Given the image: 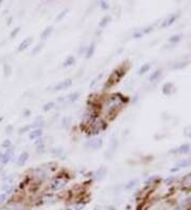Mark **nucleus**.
Returning <instances> with one entry per match:
<instances>
[{
    "instance_id": "nucleus-1",
    "label": "nucleus",
    "mask_w": 191,
    "mask_h": 210,
    "mask_svg": "<svg viewBox=\"0 0 191 210\" xmlns=\"http://www.w3.org/2000/svg\"><path fill=\"white\" fill-rule=\"evenodd\" d=\"M123 103H124V98H123L121 94H113L112 97H110V98L105 101V103H104L105 111L110 113V111L114 110V109L120 107Z\"/></svg>"
},
{
    "instance_id": "nucleus-2",
    "label": "nucleus",
    "mask_w": 191,
    "mask_h": 210,
    "mask_svg": "<svg viewBox=\"0 0 191 210\" xmlns=\"http://www.w3.org/2000/svg\"><path fill=\"white\" fill-rule=\"evenodd\" d=\"M124 74V71H121L120 72L119 69H117V70H115L114 72H113L112 74H110V78L107 80L106 84H105V86L106 87H113L116 83H118V82L121 80V78H122V76Z\"/></svg>"
},
{
    "instance_id": "nucleus-3",
    "label": "nucleus",
    "mask_w": 191,
    "mask_h": 210,
    "mask_svg": "<svg viewBox=\"0 0 191 210\" xmlns=\"http://www.w3.org/2000/svg\"><path fill=\"white\" fill-rule=\"evenodd\" d=\"M106 127V123H105L103 120L101 119H96L92 122V125H90V131H92V134H97V133L101 132Z\"/></svg>"
},
{
    "instance_id": "nucleus-4",
    "label": "nucleus",
    "mask_w": 191,
    "mask_h": 210,
    "mask_svg": "<svg viewBox=\"0 0 191 210\" xmlns=\"http://www.w3.org/2000/svg\"><path fill=\"white\" fill-rule=\"evenodd\" d=\"M66 184H67L66 177H57V178H55L53 182H51L50 189L52 191H57V190H61L62 188L65 187Z\"/></svg>"
},
{
    "instance_id": "nucleus-5",
    "label": "nucleus",
    "mask_w": 191,
    "mask_h": 210,
    "mask_svg": "<svg viewBox=\"0 0 191 210\" xmlns=\"http://www.w3.org/2000/svg\"><path fill=\"white\" fill-rule=\"evenodd\" d=\"M103 144V140L101 138H92L86 142V148L90 150H99Z\"/></svg>"
},
{
    "instance_id": "nucleus-6",
    "label": "nucleus",
    "mask_w": 191,
    "mask_h": 210,
    "mask_svg": "<svg viewBox=\"0 0 191 210\" xmlns=\"http://www.w3.org/2000/svg\"><path fill=\"white\" fill-rule=\"evenodd\" d=\"M72 85V80L71 78H66V80H64V81L60 82L59 84H56L55 86L53 87V90L55 91H61V90H64V89H67Z\"/></svg>"
},
{
    "instance_id": "nucleus-7",
    "label": "nucleus",
    "mask_w": 191,
    "mask_h": 210,
    "mask_svg": "<svg viewBox=\"0 0 191 210\" xmlns=\"http://www.w3.org/2000/svg\"><path fill=\"white\" fill-rule=\"evenodd\" d=\"M179 16V13H176V14H172L169 17H167L163 20V23H161V28H167V27H170L171 25H173L174 23L176 21V19Z\"/></svg>"
},
{
    "instance_id": "nucleus-8",
    "label": "nucleus",
    "mask_w": 191,
    "mask_h": 210,
    "mask_svg": "<svg viewBox=\"0 0 191 210\" xmlns=\"http://www.w3.org/2000/svg\"><path fill=\"white\" fill-rule=\"evenodd\" d=\"M13 154H14V147H11L9 149L5 150V152L3 153V157H2V165H7L9 161L11 160V158L13 157Z\"/></svg>"
},
{
    "instance_id": "nucleus-9",
    "label": "nucleus",
    "mask_w": 191,
    "mask_h": 210,
    "mask_svg": "<svg viewBox=\"0 0 191 210\" xmlns=\"http://www.w3.org/2000/svg\"><path fill=\"white\" fill-rule=\"evenodd\" d=\"M189 151H190V145L189 144H182L178 148L173 149L170 153H174V154H186Z\"/></svg>"
},
{
    "instance_id": "nucleus-10",
    "label": "nucleus",
    "mask_w": 191,
    "mask_h": 210,
    "mask_svg": "<svg viewBox=\"0 0 191 210\" xmlns=\"http://www.w3.org/2000/svg\"><path fill=\"white\" fill-rule=\"evenodd\" d=\"M32 41H33V38L32 37H27L25 39H23V41L19 44V46H18L17 51L18 52H23V50H25V49L28 48L29 46L32 44Z\"/></svg>"
},
{
    "instance_id": "nucleus-11",
    "label": "nucleus",
    "mask_w": 191,
    "mask_h": 210,
    "mask_svg": "<svg viewBox=\"0 0 191 210\" xmlns=\"http://www.w3.org/2000/svg\"><path fill=\"white\" fill-rule=\"evenodd\" d=\"M175 91V88H174V85L173 83H166L163 87V94H166V96H170Z\"/></svg>"
},
{
    "instance_id": "nucleus-12",
    "label": "nucleus",
    "mask_w": 191,
    "mask_h": 210,
    "mask_svg": "<svg viewBox=\"0 0 191 210\" xmlns=\"http://www.w3.org/2000/svg\"><path fill=\"white\" fill-rule=\"evenodd\" d=\"M106 174H107L106 169H105V168H100V169H98L97 171L94 172V179L102 180L105 176H106Z\"/></svg>"
},
{
    "instance_id": "nucleus-13",
    "label": "nucleus",
    "mask_w": 191,
    "mask_h": 210,
    "mask_svg": "<svg viewBox=\"0 0 191 210\" xmlns=\"http://www.w3.org/2000/svg\"><path fill=\"white\" fill-rule=\"evenodd\" d=\"M43 135V129H35L33 131H31L30 134H29V138L31 140H34V139H39Z\"/></svg>"
},
{
    "instance_id": "nucleus-14",
    "label": "nucleus",
    "mask_w": 191,
    "mask_h": 210,
    "mask_svg": "<svg viewBox=\"0 0 191 210\" xmlns=\"http://www.w3.org/2000/svg\"><path fill=\"white\" fill-rule=\"evenodd\" d=\"M79 97H80L79 92H73V94H70L67 97H65L64 100H65V103L67 102L68 104H71V103H74L76 100L79 99Z\"/></svg>"
},
{
    "instance_id": "nucleus-15",
    "label": "nucleus",
    "mask_w": 191,
    "mask_h": 210,
    "mask_svg": "<svg viewBox=\"0 0 191 210\" xmlns=\"http://www.w3.org/2000/svg\"><path fill=\"white\" fill-rule=\"evenodd\" d=\"M28 159H29V153L28 152L21 153V154L19 155V157H18V159H17V165L19 166V167H21V166L25 165Z\"/></svg>"
},
{
    "instance_id": "nucleus-16",
    "label": "nucleus",
    "mask_w": 191,
    "mask_h": 210,
    "mask_svg": "<svg viewBox=\"0 0 191 210\" xmlns=\"http://www.w3.org/2000/svg\"><path fill=\"white\" fill-rule=\"evenodd\" d=\"M190 165H191V160H188V159L182 160V161L177 162L176 166H175V168H172L171 171H172V172H175V170L181 169V168H186V167H188V166H190Z\"/></svg>"
},
{
    "instance_id": "nucleus-17",
    "label": "nucleus",
    "mask_w": 191,
    "mask_h": 210,
    "mask_svg": "<svg viewBox=\"0 0 191 210\" xmlns=\"http://www.w3.org/2000/svg\"><path fill=\"white\" fill-rule=\"evenodd\" d=\"M52 32H53V27H47V28L41 32V38L43 41H45V39H47V38L52 34Z\"/></svg>"
},
{
    "instance_id": "nucleus-18",
    "label": "nucleus",
    "mask_w": 191,
    "mask_h": 210,
    "mask_svg": "<svg viewBox=\"0 0 191 210\" xmlns=\"http://www.w3.org/2000/svg\"><path fill=\"white\" fill-rule=\"evenodd\" d=\"M30 126L31 129H43L45 126V121L43 119H37L32 124H30Z\"/></svg>"
},
{
    "instance_id": "nucleus-19",
    "label": "nucleus",
    "mask_w": 191,
    "mask_h": 210,
    "mask_svg": "<svg viewBox=\"0 0 191 210\" xmlns=\"http://www.w3.org/2000/svg\"><path fill=\"white\" fill-rule=\"evenodd\" d=\"M94 50H96V45H94V44L92 43V45H89V46H88V48H87L86 53H85V57H86L87 60L92 57V56L94 55Z\"/></svg>"
},
{
    "instance_id": "nucleus-20",
    "label": "nucleus",
    "mask_w": 191,
    "mask_h": 210,
    "mask_svg": "<svg viewBox=\"0 0 191 210\" xmlns=\"http://www.w3.org/2000/svg\"><path fill=\"white\" fill-rule=\"evenodd\" d=\"M153 30V27H148V28L143 29V30H140L139 32H137V33L134 34V38H140L142 37L145 34L149 33V32H151V31Z\"/></svg>"
},
{
    "instance_id": "nucleus-21",
    "label": "nucleus",
    "mask_w": 191,
    "mask_h": 210,
    "mask_svg": "<svg viewBox=\"0 0 191 210\" xmlns=\"http://www.w3.org/2000/svg\"><path fill=\"white\" fill-rule=\"evenodd\" d=\"M74 63H76V58H74V56L69 55L68 57H66V60L64 61L63 66L64 67H70V66H72V65H74Z\"/></svg>"
},
{
    "instance_id": "nucleus-22",
    "label": "nucleus",
    "mask_w": 191,
    "mask_h": 210,
    "mask_svg": "<svg viewBox=\"0 0 191 210\" xmlns=\"http://www.w3.org/2000/svg\"><path fill=\"white\" fill-rule=\"evenodd\" d=\"M110 21H112V17H110V16H104V17L100 20L99 27L100 28H105V27H106V25H108Z\"/></svg>"
},
{
    "instance_id": "nucleus-23",
    "label": "nucleus",
    "mask_w": 191,
    "mask_h": 210,
    "mask_svg": "<svg viewBox=\"0 0 191 210\" xmlns=\"http://www.w3.org/2000/svg\"><path fill=\"white\" fill-rule=\"evenodd\" d=\"M161 76V70H160V69H158V70H155L152 74H151L150 81H151V82L156 81V80H158V78H159V76Z\"/></svg>"
},
{
    "instance_id": "nucleus-24",
    "label": "nucleus",
    "mask_w": 191,
    "mask_h": 210,
    "mask_svg": "<svg viewBox=\"0 0 191 210\" xmlns=\"http://www.w3.org/2000/svg\"><path fill=\"white\" fill-rule=\"evenodd\" d=\"M150 68H151L150 64H145V65H142V66L139 68V70H138V74H143V73H145V72H148V71L150 70Z\"/></svg>"
},
{
    "instance_id": "nucleus-25",
    "label": "nucleus",
    "mask_w": 191,
    "mask_h": 210,
    "mask_svg": "<svg viewBox=\"0 0 191 210\" xmlns=\"http://www.w3.org/2000/svg\"><path fill=\"white\" fill-rule=\"evenodd\" d=\"M44 46H45V45H44L43 43H41V44H38V45H36L35 47L33 48V50H32V53H31V54H32V55H36L37 53H39V52L41 51V49L44 48Z\"/></svg>"
},
{
    "instance_id": "nucleus-26",
    "label": "nucleus",
    "mask_w": 191,
    "mask_h": 210,
    "mask_svg": "<svg viewBox=\"0 0 191 210\" xmlns=\"http://www.w3.org/2000/svg\"><path fill=\"white\" fill-rule=\"evenodd\" d=\"M70 124H71V118H70V117H64L63 120H62V125H63V127L68 129V127L70 126Z\"/></svg>"
},
{
    "instance_id": "nucleus-27",
    "label": "nucleus",
    "mask_w": 191,
    "mask_h": 210,
    "mask_svg": "<svg viewBox=\"0 0 191 210\" xmlns=\"http://www.w3.org/2000/svg\"><path fill=\"white\" fill-rule=\"evenodd\" d=\"M54 106H55V103H54V102H48V103H46L43 106V109L44 111H49L53 108Z\"/></svg>"
},
{
    "instance_id": "nucleus-28",
    "label": "nucleus",
    "mask_w": 191,
    "mask_h": 210,
    "mask_svg": "<svg viewBox=\"0 0 191 210\" xmlns=\"http://www.w3.org/2000/svg\"><path fill=\"white\" fill-rule=\"evenodd\" d=\"M182 39V34H177V35H173L171 36L170 38H169V41L170 43H173V44H176L178 43V41Z\"/></svg>"
},
{
    "instance_id": "nucleus-29",
    "label": "nucleus",
    "mask_w": 191,
    "mask_h": 210,
    "mask_svg": "<svg viewBox=\"0 0 191 210\" xmlns=\"http://www.w3.org/2000/svg\"><path fill=\"white\" fill-rule=\"evenodd\" d=\"M13 144H12V142H11V140L10 139H5L4 141L2 142V144H1V148L2 149H9V148H11L12 147Z\"/></svg>"
},
{
    "instance_id": "nucleus-30",
    "label": "nucleus",
    "mask_w": 191,
    "mask_h": 210,
    "mask_svg": "<svg viewBox=\"0 0 191 210\" xmlns=\"http://www.w3.org/2000/svg\"><path fill=\"white\" fill-rule=\"evenodd\" d=\"M3 68H4V76H10L11 72H12V70H11V67L9 66L8 64H4Z\"/></svg>"
},
{
    "instance_id": "nucleus-31",
    "label": "nucleus",
    "mask_w": 191,
    "mask_h": 210,
    "mask_svg": "<svg viewBox=\"0 0 191 210\" xmlns=\"http://www.w3.org/2000/svg\"><path fill=\"white\" fill-rule=\"evenodd\" d=\"M7 198H8V194H7V193H1V194H0V206L2 205L3 203L5 202V201H7Z\"/></svg>"
},
{
    "instance_id": "nucleus-32",
    "label": "nucleus",
    "mask_w": 191,
    "mask_h": 210,
    "mask_svg": "<svg viewBox=\"0 0 191 210\" xmlns=\"http://www.w3.org/2000/svg\"><path fill=\"white\" fill-rule=\"evenodd\" d=\"M19 31H20V28H19V27H17L16 29H14V30H13L12 32H11L10 38H14V37H15V36L18 34V32H19Z\"/></svg>"
},
{
    "instance_id": "nucleus-33",
    "label": "nucleus",
    "mask_w": 191,
    "mask_h": 210,
    "mask_svg": "<svg viewBox=\"0 0 191 210\" xmlns=\"http://www.w3.org/2000/svg\"><path fill=\"white\" fill-rule=\"evenodd\" d=\"M100 7H101L102 10H108V8H110V4L106 2V1H101L100 2Z\"/></svg>"
},
{
    "instance_id": "nucleus-34",
    "label": "nucleus",
    "mask_w": 191,
    "mask_h": 210,
    "mask_svg": "<svg viewBox=\"0 0 191 210\" xmlns=\"http://www.w3.org/2000/svg\"><path fill=\"white\" fill-rule=\"evenodd\" d=\"M67 13H68V10H64L63 12H61L59 15H57V17H56V20H61V19H63V17L66 15Z\"/></svg>"
},
{
    "instance_id": "nucleus-35",
    "label": "nucleus",
    "mask_w": 191,
    "mask_h": 210,
    "mask_svg": "<svg viewBox=\"0 0 191 210\" xmlns=\"http://www.w3.org/2000/svg\"><path fill=\"white\" fill-rule=\"evenodd\" d=\"M4 210H23V207H19V206H10V207L5 208Z\"/></svg>"
},
{
    "instance_id": "nucleus-36",
    "label": "nucleus",
    "mask_w": 191,
    "mask_h": 210,
    "mask_svg": "<svg viewBox=\"0 0 191 210\" xmlns=\"http://www.w3.org/2000/svg\"><path fill=\"white\" fill-rule=\"evenodd\" d=\"M187 64L186 63H179L178 65H174V68H176V69H178V68H182V67H184V66H186Z\"/></svg>"
},
{
    "instance_id": "nucleus-37",
    "label": "nucleus",
    "mask_w": 191,
    "mask_h": 210,
    "mask_svg": "<svg viewBox=\"0 0 191 210\" xmlns=\"http://www.w3.org/2000/svg\"><path fill=\"white\" fill-rule=\"evenodd\" d=\"M84 208V205H82V204H79V205L76 206V210H82Z\"/></svg>"
},
{
    "instance_id": "nucleus-38",
    "label": "nucleus",
    "mask_w": 191,
    "mask_h": 210,
    "mask_svg": "<svg viewBox=\"0 0 191 210\" xmlns=\"http://www.w3.org/2000/svg\"><path fill=\"white\" fill-rule=\"evenodd\" d=\"M11 132H12V125H9L8 129H5V133H7V134H9V133H11Z\"/></svg>"
},
{
    "instance_id": "nucleus-39",
    "label": "nucleus",
    "mask_w": 191,
    "mask_h": 210,
    "mask_svg": "<svg viewBox=\"0 0 191 210\" xmlns=\"http://www.w3.org/2000/svg\"><path fill=\"white\" fill-rule=\"evenodd\" d=\"M2 157H3V153H0V163H2Z\"/></svg>"
},
{
    "instance_id": "nucleus-40",
    "label": "nucleus",
    "mask_w": 191,
    "mask_h": 210,
    "mask_svg": "<svg viewBox=\"0 0 191 210\" xmlns=\"http://www.w3.org/2000/svg\"><path fill=\"white\" fill-rule=\"evenodd\" d=\"M2 120H3V117H0V123L2 122Z\"/></svg>"
},
{
    "instance_id": "nucleus-41",
    "label": "nucleus",
    "mask_w": 191,
    "mask_h": 210,
    "mask_svg": "<svg viewBox=\"0 0 191 210\" xmlns=\"http://www.w3.org/2000/svg\"><path fill=\"white\" fill-rule=\"evenodd\" d=\"M176 210H184V209H182V208H177Z\"/></svg>"
},
{
    "instance_id": "nucleus-42",
    "label": "nucleus",
    "mask_w": 191,
    "mask_h": 210,
    "mask_svg": "<svg viewBox=\"0 0 191 210\" xmlns=\"http://www.w3.org/2000/svg\"><path fill=\"white\" fill-rule=\"evenodd\" d=\"M0 4H1V1H0Z\"/></svg>"
}]
</instances>
